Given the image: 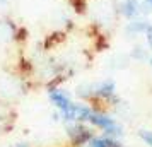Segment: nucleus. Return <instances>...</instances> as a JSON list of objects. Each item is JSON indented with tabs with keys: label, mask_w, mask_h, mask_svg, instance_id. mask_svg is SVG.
I'll use <instances>...</instances> for the list:
<instances>
[{
	"label": "nucleus",
	"mask_w": 152,
	"mask_h": 147,
	"mask_svg": "<svg viewBox=\"0 0 152 147\" xmlns=\"http://www.w3.org/2000/svg\"><path fill=\"white\" fill-rule=\"evenodd\" d=\"M118 14L121 15L125 21H132L135 17H140L142 15L140 0H121L118 4Z\"/></svg>",
	"instance_id": "5"
},
{
	"label": "nucleus",
	"mask_w": 152,
	"mask_h": 147,
	"mask_svg": "<svg viewBox=\"0 0 152 147\" xmlns=\"http://www.w3.org/2000/svg\"><path fill=\"white\" fill-rule=\"evenodd\" d=\"M138 135H140V139L144 140L147 146L152 147V130H140V132H138Z\"/></svg>",
	"instance_id": "11"
},
{
	"label": "nucleus",
	"mask_w": 152,
	"mask_h": 147,
	"mask_svg": "<svg viewBox=\"0 0 152 147\" xmlns=\"http://www.w3.org/2000/svg\"><path fill=\"white\" fill-rule=\"evenodd\" d=\"M48 98L51 101V105L55 106L58 111H65L70 105H72V99H70V94L67 91H63L62 87H50L48 91Z\"/></svg>",
	"instance_id": "6"
},
{
	"label": "nucleus",
	"mask_w": 152,
	"mask_h": 147,
	"mask_svg": "<svg viewBox=\"0 0 152 147\" xmlns=\"http://www.w3.org/2000/svg\"><path fill=\"white\" fill-rule=\"evenodd\" d=\"M67 130H69V137L72 140V144L74 146H86L87 142H89L94 135H92V130L87 128V127H84V123H70L67 127Z\"/></svg>",
	"instance_id": "4"
},
{
	"label": "nucleus",
	"mask_w": 152,
	"mask_h": 147,
	"mask_svg": "<svg viewBox=\"0 0 152 147\" xmlns=\"http://www.w3.org/2000/svg\"><path fill=\"white\" fill-rule=\"evenodd\" d=\"M12 147H29L28 144H17V146H12Z\"/></svg>",
	"instance_id": "13"
},
{
	"label": "nucleus",
	"mask_w": 152,
	"mask_h": 147,
	"mask_svg": "<svg viewBox=\"0 0 152 147\" xmlns=\"http://www.w3.org/2000/svg\"><path fill=\"white\" fill-rule=\"evenodd\" d=\"M144 36H145V43H147V50L152 51V22H149V26L145 29Z\"/></svg>",
	"instance_id": "10"
},
{
	"label": "nucleus",
	"mask_w": 152,
	"mask_h": 147,
	"mask_svg": "<svg viewBox=\"0 0 152 147\" xmlns=\"http://www.w3.org/2000/svg\"><path fill=\"white\" fill-rule=\"evenodd\" d=\"M94 108H91L87 103H74L65 110V111H60L62 118L69 123H86L89 120L91 113H92Z\"/></svg>",
	"instance_id": "2"
},
{
	"label": "nucleus",
	"mask_w": 152,
	"mask_h": 147,
	"mask_svg": "<svg viewBox=\"0 0 152 147\" xmlns=\"http://www.w3.org/2000/svg\"><path fill=\"white\" fill-rule=\"evenodd\" d=\"M9 0H0V5H2V4H7Z\"/></svg>",
	"instance_id": "15"
},
{
	"label": "nucleus",
	"mask_w": 152,
	"mask_h": 147,
	"mask_svg": "<svg viewBox=\"0 0 152 147\" xmlns=\"http://www.w3.org/2000/svg\"><path fill=\"white\" fill-rule=\"evenodd\" d=\"M142 4V15L152 14V0H140Z\"/></svg>",
	"instance_id": "12"
},
{
	"label": "nucleus",
	"mask_w": 152,
	"mask_h": 147,
	"mask_svg": "<svg viewBox=\"0 0 152 147\" xmlns=\"http://www.w3.org/2000/svg\"><path fill=\"white\" fill-rule=\"evenodd\" d=\"M147 62L151 63V67H152V55H151V56H149V60H147Z\"/></svg>",
	"instance_id": "14"
},
{
	"label": "nucleus",
	"mask_w": 152,
	"mask_h": 147,
	"mask_svg": "<svg viewBox=\"0 0 152 147\" xmlns=\"http://www.w3.org/2000/svg\"><path fill=\"white\" fill-rule=\"evenodd\" d=\"M87 123H91L92 127H96L99 130H103L110 137H118V135H121V130H123L121 125L115 118H111L110 115H106L104 111H97V110H92Z\"/></svg>",
	"instance_id": "1"
},
{
	"label": "nucleus",
	"mask_w": 152,
	"mask_h": 147,
	"mask_svg": "<svg viewBox=\"0 0 152 147\" xmlns=\"http://www.w3.org/2000/svg\"><path fill=\"white\" fill-rule=\"evenodd\" d=\"M86 147H121V144H118L115 137H92Z\"/></svg>",
	"instance_id": "8"
},
{
	"label": "nucleus",
	"mask_w": 152,
	"mask_h": 147,
	"mask_svg": "<svg viewBox=\"0 0 152 147\" xmlns=\"http://www.w3.org/2000/svg\"><path fill=\"white\" fill-rule=\"evenodd\" d=\"M94 96L92 99H99V101H118L116 99V84L115 80L111 79H106V80H101L99 84H94Z\"/></svg>",
	"instance_id": "3"
},
{
	"label": "nucleus",
	"mask_w": 152,
	"mask_h": 147,
	"mask_svg": "<svg viewBox=\"0 0 152 147\" xmlns=\"http://www.w3.org/2000/svg\"><path fill=\"white\" fill-rule=\"evenodd\" d=\"M149 50H145L144 46H133V50L130 51V58L132 60H138V62H144L149 60Z\"/></svg>",
	"instance_id": "9"
},
{
	"label": "nucleus",
	"mask_w": 152,
	"mask_h": 147,
	"mask_svg": "<svg viewBox=\"0 0 152 147\" xmlns=\"http://www.w3.org/2000/svg\"><path fill=\"white\" fill-rule=\"evenodd\" d=\"M147 26H149V21L145 19V15H140V17H135L132 21H126V24H125V33L130 36V38H135L138 34H144Z\"/></svg>",
	"instance_id": "7"
}]
</instances>
